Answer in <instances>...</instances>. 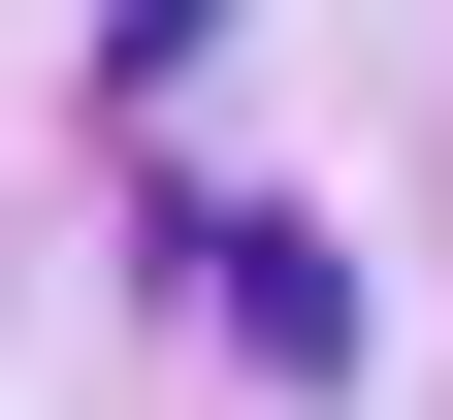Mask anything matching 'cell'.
<instances>
[{"mask_svg":"<svg viewBox=\"0 0 453 420\" xmlns=\"http://www.w3.org/2000/svg\"><path fill=\"white\" fill-rule=\"evenodd\" d=\"M162 291H195L259 388H357V291H324V226H226V195H162Z\"/></svg>","mask_w":453,"mask_h":420,"instance_id":"obj_1","label":"cell"},{"mask_svg":"<svg viewBox=\"0 0 453 420\" xmlns=\"http://www.w3.org/2000/svg\"><path fill=\"white\" fill-rule=\"evenodd\" d=\"M195 33L226 0H97V97H195Z\"/></svg>","mask_w":453,"mask_h":420,"instance_id":"obj_2","label":"cell"}]
</instances>
